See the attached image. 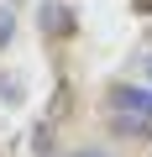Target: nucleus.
<instances>
[{"label": "nucleus", "mask_w": 152, "mask_h": 157, "mask_svg": "<svg viewBox=\"0 0 152 157\" xmlns=\"http://www.w3.org/2000/svg\"><path fill=\"white\" fill-rule=\"evenodd\" d=\"M37 26H42L47 37H63V32H73V6H63V0H47V6L37 11Z\"/></svg>", "instance_id": "f257e3e1"}, {"label": "nucleus", "mask_w": 152, "mask_h": 157, "mask_svg": "<svg viewBox=\"0 0 152 157\" xmlns=\"http://www.w3.org/2000/svg\"><path fill=\"white\" fill-rule=\"evenodd\" d=\"M11 37H16V16L0 6V47H11Z\"/></svg>", "instance_id": "f03ea898"}, {"label": "nucleus", "mask_w": 152, "mask_h": 157, "mask_svg": "<svg viewBox=\"0 0 152 157\" xmlns=\"http://www.w3.org/2000/svg\"><path fill=\"white\" fill-rule=\"evenodd\" d=\"M63 157H115V152H105V147H79V152H63Z\"/></svg>", "instance_id": "7ed1b4c3"}, {"label": "nucleus", "mask_w": 152, "mask_h": 157, "mask_svg": "<svg viewBox=\"0 0 152 157\" xmlns=\"http://www.w3.org/2000/svg\"><path fill=\"white\" fill-rule=\"evenodd\" d=\"M136 11H152V0H136Z\"/></svg>", "instance_id": "20e7f679"}, {"label": "nucleus", "mask_w": 152, "mask_h": 157, "mask_svg": "<svg viewBox=\"0 0 152 157\" xmlns=\"http://www.w3.org/2000/svg\"><path fill=\"white\" fill-rule=\"evenodd\" d=\"M147 78H152V63H147Z\"/></svg>", "instance_id": "39448f33"}]
</instances>
